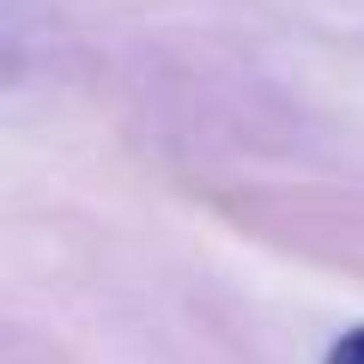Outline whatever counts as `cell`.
I'll list each match as a JSON object with an SVG mask.
<instances>
[{
  "instance_id": "obj_1",
  "label": "cell",
  "mask_w": 364,
  "mask_h": 364,
  "mask_svg": "<svg viewBox=\"0 0 364 364\" xmlns=\"http://www.w3.org/2000/svg\"><path fill=\"white\" fill-rule=\"evenodd\" d=\"M328 364H364V328L340 334V340H334V352H328Z\"/></svg>"
}]
</instances>
